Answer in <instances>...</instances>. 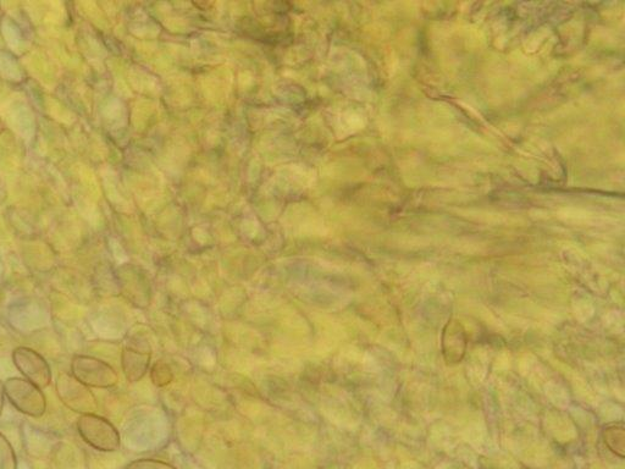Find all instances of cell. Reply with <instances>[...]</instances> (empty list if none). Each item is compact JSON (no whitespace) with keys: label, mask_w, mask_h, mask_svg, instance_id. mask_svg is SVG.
I'll list each match as a JSON object with an SVG mask.
<instances>
[{"label":"cell","mask_w":625,"mask_h":469,"mask_svg":"<svg viewBox=\"0 0 625 469\" xmlns=\"http://www.w3.org/2000/svg\"><path fill=\"white\" fill-rule=\"evenodd\" d=\"M18 468V457H16L13 445L0 433V469Z\"/></svg>","instance_id":"cell-9"},{"label":"cell","mask_w":625,"mask_h":469,"mask_svg":"<svg viewBox=\"0 0 625 469\" xmlns=\"http://www.w3.org/2000/svg\"><path fill=\"white\" fill-rule=\"evenodd\" d=\"M13 363L26 380L40 389H46L52 383V369L40 352L30 347L20 346L13 351Z\"/></svg>","instance_id":"cell-5"},{"label":"cell","mask_w":625,"mask_h":469,"mask_svg":"<svg viewBox=\"0 0 625 469\" xmlns=\"http://www.w3.org/2000/svg\"><path fill=\"white\" fill-rule=\"evenodd\" d=\"M5 399L22 415L41 418L47 411L43 390L25 378L13 377L4 382Z\"/></svg>","instance_id":"cell-1"},{"label":"cell","mask_w":625,"mask_h":469,"mask_svg":"<svg viewBox=\"0 0 625 469\" xmlns=\"http://www.w3.org/2000/svg\"><path fill=\"white\" fill-rule=\"evenodd\" d=\"M125 469H176L171 466L170 463L154 460V459H140L132 461L125 467Z\"/></svg>","instance_id":"cell-10"},{"label":"cell","mask_w":625,"mask_h":469,"mask_svg":"<svg viewBox=\"0 0 625 469\" xmlns=\"http://www.w3.org/2000/svg\"><path fill=\"white\" fill-rule=\"evenodd\" d=\"M605 443L616 455L624 457L625 432L622 424H615L605 429Z\"/></svg>","instance_id":"cell-8"},{"label":"cell","mask_w":625,"mask_h":469,"mask_svg":"<svg viewBox=\"0 0 625 469\" xmlns=\"http://www.w3.org/2000/svg\"><path fill=\"white\" fill-rule=\"evenodd\" d=\"M467 334L456 319L448 320L442 333V353L447 363H458L466 356Z\"/></svg>","instance_id":"cell-7"},{"label":"cell","mask_w":625,"mask_h":469,"mask_svg":"<svg viewBox=\"0 0 625 469\" xmlns=\"http://www.w3.org/2000/svg\"><path fill=\"white\" fill-rule=\"evenodd\" d=\"M5 404L4 382L0 379V416H2Z\"/></svg>","instance_id":"cell-11"},{"label":"cell","mask_w":625,"mask_h":469,"mask_svg":"<svg viewBox=\"0 0 625 469\" xmlns=\"http://www.w3.org/2000/svg\"><path fill=\"white\" fill-rule=\"evenodd\" d=\"M76 428L80 438L94 450L115 452L120 449V433L107 418L96 413L81 415L77 418Z\"/></svg>","instance_id":"cell-2"},{"label":"cell","mask_w":625,"mask_h":469,"mask_svg":"<svg viewBox=\"0 0 625 469\" xmlns=\"http://www.w3.org/2000/svg\"><path fill=\"white\" fill-rule=\"evenodd\" d=\"M55 389L62 404L79 415H91L98 411L96 395L85 384L77 380L70 372H62L55 382Z\"/></svg>","instance_id":"cell-4"},{"label":"cell","mask_w":625,"mask_h":469,"mask_svg":"<svg viewBox=\"0 0 625 469\" xmlns=\"http://www.w3.org/2000/svg\"><path fill=\"white\" fill-rule=\"evenodd\" d=\"M151 358L152 349L148 342L137 338L127 340L121 352V368L127 382H140L151 366Z\"/></svg>","instance_id":"cell-6"},{"label":"cell","mask_w":625,"mask_h":469,"mask_svg":"<svg viewBox=\"0 0 625 469\" xmlns=\"http://www.w3.org/2000/svg\"><path fill=\"white\" fill-rule=\"evenodd\" d=\"M70 373L90 389H112L119 383L118 372L109 363L92 356H74Z\"/></svg>","instance_id":"cell-3"}]
</instances>
